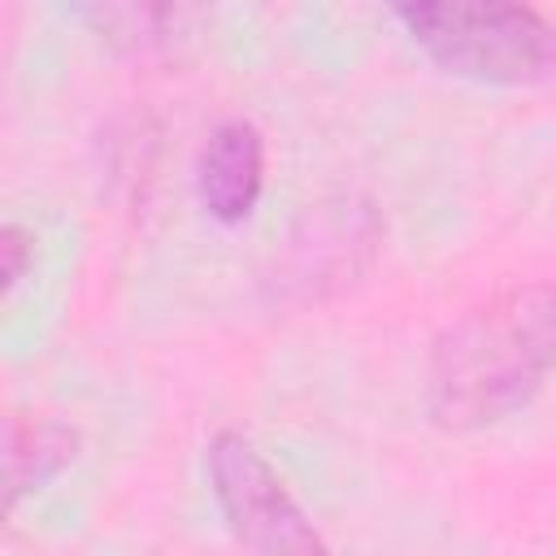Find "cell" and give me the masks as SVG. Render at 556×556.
Returning a JSON list of instances; mask_svg holds the SVG:
<instances>
[{
    "mask_svg": "<svg viewBox=\"0 0 556 556\" xmlns=\"http://www.w3.org/2000/svg\"><path fill=\"white\" fill-rule=\"evenodd\" d=\"M78 430L61 417L43 413H13L4 421V504L9 513L48 486L74 456H78Z\"/></svg>",
    "mask_w": 556,
    "mask_h": 556,
    "instance_id": "cell-7",
    "label": "cell"
},
{
    "mask_svg": "<svg viewBox=\"0 0 556 556\" xmlns=\"http://www.w3.org/2000/svg\"><path fill=\"white\" fill-rule=\"evenodd\" d=\"M265 191V135L248 117H226L213 126L195 156V195L204 213L222 226L252 217Z\"/></svg>",
    "mask_w": 556,
    "mask_h": 556,
    "instance_id": "cell-5",
    "label": "cell"
},
{
    "mask_svg": "<svg viewBox=\"0 0 556 556\" xmlns=\"http://www.w3.org/2000/svg\"><path fill=\"white\" fill-rule=\"evenodd\" d=\"M204 473L235 543L248 556H334L287 491L282 473L248 434L217 430L204 447Z\"/></svg>",
    "mask_w": 556,
    "mask_h": 556,
    "instance_id": "cell-3",
    "label": "cell"
},
{
    "mask_svg": "<svg viewBox=\"0 0 556 556\" xmlns=\"http://www.w3.org/2000/svg\"><path fill=\"white\" fill-rule=\"evenodd\" d=\"M30 265H35V235H30L26 226L9 222V226L0 230V287L13 291V287L26 278Z\"/></svg>",
    "mask_w": 556,
    "mask_h": 556,
    "instance_id": "cell-8",
    "label": "cell"
},
{
    "mask_svg": "<svg viewBox=\"0 0 556 556\" xmlns=\"http://www.w3.org/2000/svg\"><path fill=\"white\" fill-rule=\"evenodd\" d=\"M382 248V217L365 195H330L308 204V213L287 235L274 256V300L282 304H317L348 291Z\"/></svg>",
    "mask_w": 556,
    "mask_h": 556,
    "instance_id": "cell-4",
    "label": "cell"
},
{
    "mask_svg": "<svg viewBox=\"0 0 556 556\" xmlns=\"http://www.w3.org/2000/svg\"><path fill=\"white\" fill-rule=\"evenodd\" d=\"M556 369V282H508L430 343L426 413L465 434L513 417Z\"/></svg>",
    "mask_w": 556,
    "mask_h": 556,
    "instance_id": "cell-1",
    "label": "cell"
},
{
    "mask_svg": "<svg viewBox=\"0 0 556 556\" xmlns=\"http://www.w3.org/2000/svg\"><path fill=\"white\" fill-rule=\"evenodd\" d=\"M404 35L447 74L482 87H534L556 74V22L530 4L417 0L391 9Z\"/></svg>",
    "mask_w": 556,
    "mask_h": 556,
    "instance_id": "cell-2",
    "label": "cell"
},
{
    "mask_svg": "<svg viewBox=\"0 0 556 556\" xmlns=\"http://www.w3.org/2000/svg\"><path fill=\"white\" fill-rule=\"evenodd\" d=\"M74 17H83L100 43L135 61L169 56L208 30V13L195 4H83Z\"/></svg>",
    "mask_w": 556,
    "mask_h": 556,
    "instance_id": "cell-6",
    "label": "cell"
}]
</instances>
